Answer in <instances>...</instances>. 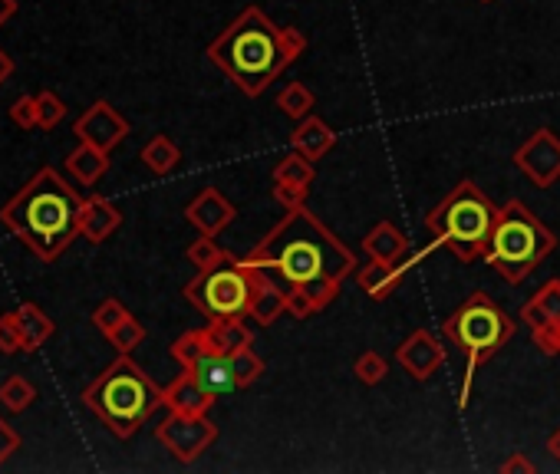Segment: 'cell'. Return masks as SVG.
Returning a JSON list of instances; mask_svg holds the SVG:
<instances>
[{"label": "cell", "mask_w": 560, "mask_h": 474, "mask_svg": "<svg viewBox=\"0 0 560 474\" xmlns=\"http://www.w3.org/2000/svg\"><path fill=\"white\" fill-rule=\"evenodd\" d=\"M248 264L257 270L274 267L287 284L307 290L317 307L333 300L340 277L356 267L353 254L304 208L290 211L287 221L248 257Z\"/></svg>", "instance_id": "6da1fadb"}, {"label": "cell", "mask_w": 560, "mask_h": 474, "mask_svg": "<svg viewBox=\"0 0 560 474\" xmlns=\"http://www.w3.org/2000/svg\"><path fill=\"white\" fill-rule=\"evenodd\" d=\"M83 201L63 182L56 168H40L14 198L0 208V221L7 231H14L40 261H56L73 237L80 234V211Z\"/></svg>", "instance_id": "7a4b0ae2"}, {"label": "cell", "mask_w": 560, "mask_h": 474, "mask_svg": "<svg viewBox=\"0 0 560 474\" xmlns=\"http://www.w3.org/2000/svg\"><path fill=\"white\" fill-rule=\"evenodd\" d=\"M304 50V37L290 30H277L257 7H248L221 37L208 47L211 63H218L238 89L248 96L264 93L297 53Z\"/></svg>", "instance_id": "3957f363"}, {"label": "cell", "mask_w": 560, "mask_h": 474, "mask_svg": "<svg viewBox=\"0 0 560 474\" xmlns=\"http://www.w3.org/2000/svg\"><path fill=\"white\" fill-rule=\"evenodd\" d=\"M89 412H96L116 438H132L145 419L165 405V395L129 356H119L93 386L83 392Z\"/></svg>", "instance_id": "277c9868"}, {"label": "cell", "mask_w": 560, "mask_h": 474, "mask_svg": "<svg viewBox=\"0 0 560 474\" xmlns=\"http://www.w3.org/2000/svg\"><path fill=\"white\" fill-rule=\"evenodd\" d=\"M495 218H498V208L491 205L485 191L465 178V182H458L439 205L432 208L429 231L435 234V241L448 247L455 257L472 261V257L485 254Z\"/></svg>", "instance_id": "5b68a950"}, {"label": "cell", "mask_w": 560, "mask_h": 474, "mask_svg": "<svg viewBox=\"0 0 560 474\" xmlns=\"http://www.w3.org/2000/svg\"><path fill=\"white\" fill-rule=\"evenodd\" d=\"M557 247L554 234L544 228L521 201H508V208L498 211L495 228H491L485 257L504 280L518 284Z\"/></svg>", "instance_id": "8992f818"}, {"label": "cell", "mask_w": 560, "mask_h": 474, "mask_svg": "<svg viewBox=\"0 0 560 474\" xmlns=\"http://www.w3.org/2000/svg\"><path fill=\"white\" fill-rule=\"evenodd\" d=\"M442 333L448 336V343L468 359V379H472V372L511 340L514 323L508 313H501L495 303H491L488 293H472L462 307L448 316Z\"/></svg>", "instance_id": "52a82bcc"}, {"label": "cell", "mask_w": 560, "mask_h": 474, "mask_svg": "<svg viewBox=\"0 0 560 474\" xmlns=\"http://www.w3.org/2000/svg\"><path fill=\"white\" fill-rule=\"evenodd\" d=\"M261 290V274L248 261L234 264L231 257L215 267H205L185 287V297L211 320H231V316L251 313V303Z\"/></svg>", "instance_id": "ba28073f"}, {"label": "cell", "mask_w": 560, "mask_h": 474, "mask_svg": "<svg viewBox=\"0 0 560 474\" xmlns=\"http://www.w3.org/2000/svg\"><path fill=\"white\" fill-rule=\"evenodd\" d=\"M218 438L215 425L205 422V415H182L172 412L159 425V442L172 451L178 461H195L201 451Z\"/></svg>", "instance_id": "9c48e42d"}, {"label": "cell", "mask_w": 560, "mask_h": 474, "mask_svg": "<svg viewBox=\"0 0 560 474\" xmlns=\"http://www.w3.org/2000/svg\"><path fill=\"white\" fill-rule=\"evenodd\" d=\"M73 132L80 142H89V145H96V149L112 152L129 135V122L122 119L106 99H99V103H93L80 119H76Z\"/></svg>", "instance_id": "30bf717a"}, {"label": "cell", "mask_w": 560, "mask_h": 474, "mask_svg": "<svg viewBox=\"0 0 560 474\" xmlns=\"http://www.w3.org/2000/svg\"><path fill=\"white\" fill-rule=\"evenodd\" d=\"M514 162L524 175L531 178L534 185L547 188L560 175V142L554 139V132H534L531 142H524L518 152H514Z\"/></svg>", "instance_id": "8fae6325"}, {"label": "cell", "mask_w": 560, "mask_h": 474, "mask_svg": "<svg viewBox=\"0 0 560 474\" xmlns=\"http://www.w3.org/2000/svg\"><path fill=\"white\" fill-rule=\"evenodd\" d=\"M188 372L198 379V386L205 389L211 399H218V395L238 389V376H234V363L231 356L224 353H215V349H205L192 366H188Z\"/></svg>", "instance_id": "7c38bea8"}, {"label": "cell", "mask_w": 560, "mask_h": 474, "mask_svg": "<svg viewBox=\"0 0 560 474\" xmlns=\"http://www.w3.org/2000/svg\"><path fill=\"white\" fill-rule=\"evenodd\" d=\"M122 224V214L119 208L112 205L109 198H86L83 201V211H80V234L86 237V241H93V244H103L106 237L116 231Z\"/></svg>", "instance_id": "4fadbf2b"}, {"label": "cell", "mask_w": 560, "mask_h": 474, "mask_svg": "<svg viewBox=\"0 0 560 474\" xmlns=\"http://www.w3.org/2000/svg\"><path fill=\"white\" fill-rule=\"evenodd\" d=\"M185 214H188V221H192L201 234L211 237V234H218V231L224 228V224H228V221L234 218V208L218 195L215 188H205V191H201V195L192 201V205L185 208Z\"/></svg>", "instance_id": "5bb4252c"}, {"label": "cell", "mask_w": 560, "mask_h": 474, "mask_svg": "<svg viewBox=\"0 0 560 474\" xmlns=\"http://www.w3.org/2000/svg\"><path fill=\"white\" fill-rule=\"evenodd\" d=\"M162 395H165V405H168V409H172V412H182V415H205L208 405L215 402L205 389L198 386V379H195L188 369L172 382V386L162 389Z\"/></svg>", "instance_id": "9a60e30c"}, {"label": "cell", "mask_w": 560, "mask_h": 474, "mask_svg": "<svg viewBox=\"0 0 560 474\" xmlns=\"http://www.w3.org/2000/svg\"><path fill=\"white\" fill-rule=\"evenodd\" d=\"M399 363L406 366L416 379H429L435 366L442 363V349L429 333H412L409 343L399 349Z\"/></svg>", "instance_id": "2e32d148"}, {"label": "cell", "mask_w": 560, "mask_h": 474, "mask_svg": "<svg viewBox=\"0 0 560 474\" xmlns=\"http://www.w3.org/2000/svg\"><path fill=\"white\" fill-rule=\"evenodd\" d=\"M66 168L80 185H96L99 178L109 172V152L96 149V145L80 142L76 149L66 155Z\"/></svg>", "instance_id": "e0dca14e"}, {"label": "cell", "mask_w": 560, "mask_h": 474, "mask_svg": "<svg viewBox=\"0 0 560 474\" xmlns=\"http://www.w3.org/2000/svg\"><path fill=\"white\" fill-rule=\"evenodd\" d=\"M17 323H20V333H24V353H37L56 330L53 320L37 307V303H24V307L17 310Z\"/></svg>", "instance_id": "ac0fdd59"}, {"label": "cell", "mask_w": 560, "mask_h": 474, "mask_svg": "<svg viewBox=\"0 0 560 474\" xmlns=\"http://www.w3.org/2000/svg\"><path fill=\"white\" fill-rule=\"evenodd\" d=\"M205 336H208V346L215 349V353H224V356L241 353V349L251 343V336L241 326L238 316H231V320H215L205 330Z\"/></svg>", "instance_id": "d6986e66"}, {"label": "cell", "mask_w": 560, "mask_h": 474, "mask_svg": "<svg viewBox=\"0 0 560 474\" xmlns=\"http://www.w3.org/2000/svg\"><path fill=\"white\" fill-rule=\"evenodd\" d=\"M524 320H528L534 330H544V326H560V280H551L537 300L524 307Z\"/></svg>", "instance_id": "ffe728a7"}, {"label": "cell", "mask_w": 560, "mask_h": 474, "mask_svg": "<svg viewBox=\"0 0 560 474\" xmlns=\"http://www.w3.org/2000/svg\"><path fill=\"white\" fill-rule=\"evenodd\" d=\"M363 247L376 257L379 264L389 267V264H396V257L402 251H406V237H402L399 231H392V224H379V228L363 241Z\"/></svg>", "instance_id": "44dd1931"}, {"label": "cell", "mask_w": 560, "mask_h": 474, "mask_svg": "<svg viewBox=\"0 0 560 474\" xmlns=\"http://www.w3.org/2000/svg\"><path fill=\"white\" fill-rule=\"evenodd\" d=\"M178 158H182V152H178V145L168 139V135H155L142 149V162L149 165V172L155 175H168L178 165Z\"/></svg>", "instance_id": "7402d4cb"}, {"label": "cell", "mask_w": 560, "mask_h": 474, "mask_svg": "<svg viewBox=\"0 0 560 474\" xmlns=\"http://www.w3.org/2000/svg\"><path fill=\"white\" fill-rule=\"evenodd\" d=\"M37 399V389H33V382L27 376H7L0 382V402H4L7 412H24L30 409V402Z\"/></svg>", "instance_id": "603a6c76"}, {"label": "cell", "mask_w": 560, "mask_h": 474, "mask_svg": "<svg viewBox=\"0 0 560 474\" xmlns=\"http://www.w3.org/2000/svg\"><path fill=\"white\" fill-rule=\"evenodd\" d=\"M294 145L297 149H304L307 152V158H317V155H323L333 145V132L323 126L320 119H310L304 129L297 132V139H294Z\"/></svg>", "instance_id": "cb8c5ba5"}, {"label": "cell", "mask_w": 560, "mask_h": 474, "mask_svg": "<svg viewBox=\"0 0 560 474\" xmlns=\"http://www.w3.org/2000/svg\"><path fill=\"white\" fill-rule=\"evenodd\" d=\"M287 307V300L280 297V293L271 287V284H264L261 280V290H257V297L251 303V316H257L261 323H274L277 320V313Z\"/></svg>", "instance_id": "d4e9b609"}, {"label": "cell", "mask_w": 560, "mask_h": 474, "mask_svg": "<svg viewBox=\"0 0 560 474\" xmlns=\"http://www.w3.org/2000/svg\"><path fill=\"white\" fill-rule=\"evenodd\" d=\"M145 340V330H142V323L136 320V316H126V320H122L116 330L109 333V343L119 349V356H129L132 349H136L139 343Z\"/></svg>", "instance_id": "484cf974"}, {"label": "cell", "mask_w": 560, "mask_h": 474, "mask_svg": "<svg viewBox=\"0 0 560 474\" xmlns=\"http://www.w3.org/2000/svg\"><path fill=\"white\" fill-rule=\"evenodd\" d=\"M310 165H307V158H284V165L277 168V182L280 188H304L310 182Z\"/></svg>", "instance_id": "4316f807"}, {"label": "cell", "mask_w": 560, "mask_h": 474, "mask_svg": "<svg viewBox=\"0 0 560 474\" xmlns=\"http://www.w3.org/2000/svg\"><path fill=\"white\" fill-rule=\"evenodd\" d=\"M37 112H40V129H53L63 122L66 106L53 89H43V93H37Z\"/></svg>", "instance_id": "83f0119b"}, {"label": "cell", "mask_w": 560, "mask_h": 474, "mask_svg": "<svg viewBox=\"0 0 560 474\" xmlns=\"http://www.w3.org/2000/svg\"><path fill=\"white\" fill-rule=\"evenodd\" d=\"M205 349H211L208 346V336H205V330L201 333H185L182 340H178L175 346H172V356L178 359V363H182L185 369L195 363V359L205 353Z\"/></svg>", "instance_id": "f1b7e54d"}, {"label": "cell", "mask_w": 560, "mask_h": 474, "mask_svg": "<svg viewBox=\"0 0 560 474\" xmlns=\"http://www.w3.org/2000/svg\"><path fill=\"white\" fill-rule=\"evenodd\" d=\"M126 316H129V310L122 307L119 300H112V297H109V300H103V303H99V307H96L93 323H96V330H103V333L109 336L122 320H126Z\"/></svg>", "instance_id": "f546056e"}, {"label": "cell", "mask_w": 560, "mask_h": 474, "mask_svg": "<svg viewBox=\"0 0 560 474\" xmlns=\"http://www.w3.org/2000/svg\"><path fill=\"white\" fill-rule=\"evenodd\" d=\"M188 261L205 270V267H215V264H221V261H228V254L218 251L215 241H211V237L205 234L201 241H195L192 247H188Z\"/></svg>", "instance_id": "4dcf8cb0"}, {"label": "cell", "mask_w": 560, "mask_h": 474, "mask_svg": "<svg viewBox=\"0 0 560 474\" xmlns=\"http://www.w3.org/2000/svg\"><path fill=\"white\" fill-rule=\"evenodd\" d=\"M0 353H24V333H20L17 313L0 316Z\"/></svg>", "instance_id": "1f68e13d"}, {"label": "cell", "mask_w": 560, "mask_h": 474, "mask_svg": "<svg viewBox=\"0 0 560 474\" xmlns=\"http://www.w3.org/2000/svg\"><path fill=\"white\" fill-rule=\"evenodd\" d=\"M10 122L20 129H40V112H37V96H20L10 106Z\"/></svg>", "instance_id": "d6a6232c"}, {"label": "cell", "mask_w": 560, "mask_h": 474, "mask_svg": "<svg viewBox=\"0 0 560 474\" xmlns=\"http://www.w3.org/2000/svg\"><path fill=\"white\" fill-rule=\"evenodd\" d=\"M310 103H313V96L300 83L287 86L284 93H280V99H277V106L284 109L287 116H304V112L310 109Z\"/></svg>", "instance_id": "836d02e7"}, {"label": "cell", "mask_w": 560, "mask_h": 474, "mask_svg": "<svg viewBox=\"0 0 560 474\" xmlns=\"http://www.w3.org/2000/svg\"><path fill=\"white\" fill-rule=\"evenodd\" d=\"M379 270H383V264H379V267H373V270H366V274H363L360 280H363V287L369 290V297L383 300V297H389V290H392V280H396V267H392L386 277L379 274Z\"/></svg>", "instance_id": "e575fe53"}, {"label": "cell", "mask_w": 560, "mask_h": 474, "mask_svg": "<svg viewBox=\"0 0 560 474\" xmlns=\"http://www.w3.org/2000/svg\"><path fill=\"white\" fill-rule=\"evenodd\" d=\"M231 363H234V376H238V386H248V382H254L257 372H261V363L251 356L248 346H244L241 353H234Z\"/></svg>", "instance_id": "d590c367"}, {"label": "cell", "mask_w": 560, "mask_h": 474, "mask_svg": "<svg viewBox=\"0 0 560 474\" xmlns=\"http://www.w3.org/2000/svg\"><path fill=\"white\" fill-rule=\"evenodd\" d=\"M356 376L373 386V382H379V379L386 376V363H383V359H379L376 353H366V356L360 359V363H356Z\"/></svg>", "instance_id": "8d00e7d4"}, {"label": "cell", "mask_w": 560, "mask_h": 474, "mask_svg": "<svg viewBox=\"0 0 560 474\" xmlns=\"http://www.w3.org/2000/svg\"><path fill=\"white\" fill-rule=\"evenodd\" d=\"M20 445H24V438H20L14 428L0 419V465H4V461L14 455V451H20Z\"/></svg>", "instance_id": "74e56055"}, {"label": "cell", "mask_w": 560, "mask_h": 474, "mask_svg": "<svg viewBox=\"0 0 560 474\" xmlns=\"http://www.w3.org/2000/svg\"><path fill=\"white\" fill-rule=\"evenodd\" d=\"M17 14V0H0V24H7Z\"/></svg>", "instance_id": "f35d334b"}, {"label": "cell", "mask_w": 560, "mask_h": 474, "mask_svg": "<svg viewBox=\"0 0 560 474\" xmlns=\"http://www.w3.org/2000/svg\"><path fill=\"white\" fill-rule=\"evenodd\" d=\"M14 73V60H10V56L0 50V86H4V79Z\"/></svg>", "instance_id": "ab89813d"}, {"label": "cell", "mask_w": 560, "mask_h": 474, "mask_svg": "<svg viewBox=\"0 0 560 474\" xmlns=\"http://www.w3.org/2000/svg\"><path fill=\"white\" fill-rule=\"evenodd\" d=\"M504 468H521V471H534V465H528V461H511V465H504Z\"/></svg>", "instance_id": "60d3db41"}, {"label": "cell", "mask_w": 560, "mask_h": 474, "mask_svg": "<svg viewBox=\"0 0 560 474\" xmlns=\"http://www.w3.org/2000/svg\"><path fill=\"white\" fill-rule=\"evenodd\" d=\"M551 451H554V455L560 458V432H557V435L551 438Z\"/></svg>", "instance_id": "b9f144b4"}, {"label": "cell", "mask_w": 560, "mask_h": 474, "mask_svg": "<svg viewBox=\"0 0 560 474\" xmlns=\"http://www.w3.org/2000/svg\"><path fill=\"white\" fill-rule=\"evenodd\" d=\"M554 333H557V353H560V326H554Z\"/></svg>", "instance_id": "7bdbcfd3"}]
</instances>
